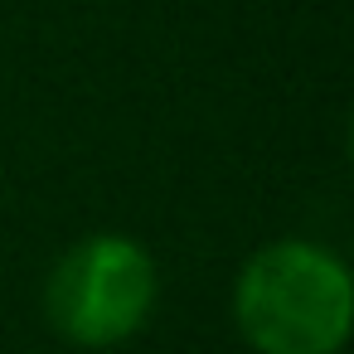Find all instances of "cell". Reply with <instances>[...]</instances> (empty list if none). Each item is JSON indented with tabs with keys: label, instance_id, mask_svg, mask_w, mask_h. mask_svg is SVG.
<instances>
[{
	"label": "cell",
	"instance_id": "6da1fadb",
	"mask_svg": "<svg viewBox=\"0 0 354 354\" xmlns=\"http://www.w3.org/2000/svg\"><path fill=\"white\" fill-rule=\"evenodd\" d=\"M233 330L252 354H344L354 335L349 262L315 238H272L233 277Z\"/></svg>",
	"mask_w": 354,
	"mask_h": 354
},
{
	"label": "cell",
	"instance_id": "7a4b0ae2",
	"mask_svg": "<svg viewBox=\"0 0 354 354\" xmlns=\"http://www.w3.org/2000/svg\"><path fill=\"white\" fill-rule=\"evenodd\" d=\"M160 301V262L131 233H83L44 277V320L73 349H117L146 330Z\"/></svg>",
	"mask_w": 354,
	"mask_h": 354
}]
</instances>
